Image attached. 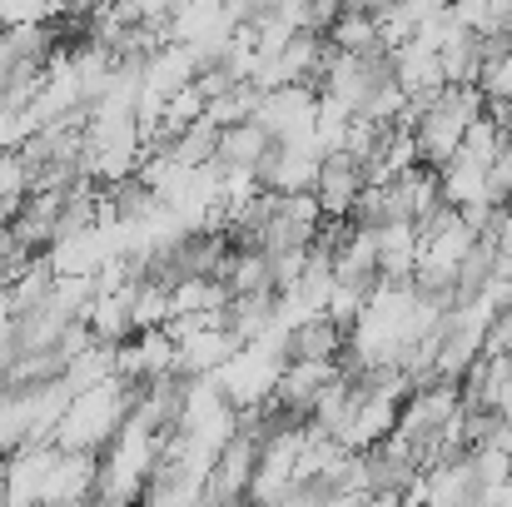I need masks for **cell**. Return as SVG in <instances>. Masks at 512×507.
Listing matches in <instances>:
<instances>
[{
    "instance_id": "12",
    "label": "cell",
    "mask_w": 512,
    "mask_h": 507,
    "mask_svg": "<svg viewBox=\"0 0 512 507\" xmlns=\"http://www.w3.org/2000/svg\"><path fill=\"white\" fill-rule=\"evenodd\" d=\"M503 145H508V140H503V130H498V125H493L488 115H478V120H473V125L463 130V145H458V150H463V155H468L473 165L488 169V160H493V155H498Z\"/></svg>"
},
{
    "instance_id": "1",
    "label": "cell",
    "mask_w": 512,
    "mask_h": 507,
    "mask_svg": "<svg viewBox=\"0 0 512 507\" xmlns=\"http://www.w3.org/2000/svg\"><path fill=\"white\" fill-rule=\"evenodd\" d=\"M314 90L309 85H299V80H289V85H274V90H264V100H259V110H254V120L269 130V135H314Z\"/></svg>"
},
{
    "instance_id": "10",
    "label": "cell",
    "mask_w": 512,
    "mask_h": 507,
    "mask_svg": "<svg viewBox=\"0 0 512 507\" xmlns=\"http://www.w3.org/2000/svg\"><path fill=\"white\" fill-rule=\"evenodd\" d=\"M438 65H443V85H468V80H478L483 55H478V45H473V25L438 50Z\"/></svg>"
},
{
    "instance_id": "7",
    "label": "cell",
    "mask_w": 512,
    "mask_h": 507,
    "mask_svg": "<svg viewBox=\"0 0 512 507\" xmlns=\"http://www.w3.org/2000/svg\"><path fill=\"white\" fill-rule=\"evenodd\" d=\"M393 80L403 95H423V90H438L443 85V65H438V50H428L423 40H403L393 50Z\"/></svg>"
},
{
    "instance_id": "8",
    "label": "cell",
    "mask_w": 512,
    "mask_h": 507,
    "mask_svg": "<svg viewBox=\"0 0 512 507\" xmlns=\"http://www.w3.org/2000/svg\"><path fill=\"white\" fill-rule=\"evenodd\" d=\"M393 423H398V398H383V393H373V398H363L358 403V413H353V423H348V448H368V443H378V438H388L393 433Z\"/></svg>"
},
{
    "instance_id": "3",
    "label": "cell",
    "mask_w": 512,
    "mask_h": 507,
    "mask_svg": "<svg viewBox=\"0 0 512 507\" xmlns=\"http://www.w3.org/2000/svg\"><path fill=\"white\" fill-rule=\"evenodd\" d=\"M174 368V338L155 324V329H135L125 343H115V373L130 383H150L155 373Z\"/></svg>"
},
{
    "instance_id": "16",
    "label": "cell",
    "mask_w": 512,
    "mask_h": 507,
    "mask_svg": "<svg viewBox=\"0 0 512 507\" xmlns=\"http://www.w3.org/2000/svg\"><path fill=\"white\" fill-rule=\"evenodd\" d=\"M339 10H343V0H304V10H299V25L324 35V30L339 20Z\"/></svg>"
},
{
    "instance_id": "13",
    "label": "cell",
    "mask_w": 512,
    "mask_h": 507,
    "mask_svg": "<svg viewBox=\"0 0 512 507\" xmlns=\"http://www.w3.org/2000/svg\"><path fill=\"white\" fill-rule=\"evenodd\" d=\"M65 0H0V25H20V20H60Z\"/></svg>"
},
{
    "instance_id": "5",
    "label": "cell",
    "mask_w": 512,
    "mask_h": 507,
    "mask_svg": "<svg viewBox=\"0 0 512 507\" xmlns=\"http://www.w3.org/2000/svg\"><path fill=\"white\" fill-rule=\"evenodd\" d=\"M343 343H348V329L334 324L329 314H304L294 319L284 334H279V358H339Z\"/></svg>"
},
{
    "instance_id": "17",
    "label": "cell",
    "mask_w": 512,
    "mask_h": 507,
    "mask_svg": "<svg viewBox=\"0 0 512 507\" xmlns=\"http://www.w3.org/2000/svg\"><path fill=\"white\" fill-rule=\"evenodd\" d=\"M398 10L418 25V20H428V15H438V10H448V0H398Z\"/></svg>"
},
{
    "instance_id": "4",
    "label": "cell",
    "mask_w": 512,
    "mask_h": 507,
    "mask_svg": "<svg viewBox=\"0 0 512 507\" xmlns=\"http://www.w3.org/2000/svg\"><path fill=\"white\" fill-rule=\"evenodd\" d=\"M363 184H368V179H363V165H358L348 150H324L309 189H314V199H319L324 214H348V204L358 199Z\"/></svg>"
},
{
    "instance_id": "15",
    "label": "cell",
    "mask_w": 512,
    "mask_h": 507,
    "mask_svg": "<svg viewBox=\"0 0 512 507\" xmlns=\"http://www.w3.org/2000/svg\"><path fill=\"white\" fill-rule=\"evenodd\" d=\"M25 189H30V165H25V155L10 145V150H0V194L25 199Z\"/></svg>"
},
{
    "instance_id": "6",
    "label": "cell",
    "mask_w": 512,
    "mask_h": 507,
    "mask_svg": "<svg viewBox=\"0 0 512 507\" xmlns=\"http://www.w3.org/2000/svg\"><path fill=\"white\" fill-rule=\"evenodd\" d=\"M80 319L90 324L95 343H125V338L135 334V314H130V284H125V289H95Z\"/></svg>"
},
{
    "instance_id": "18",
    "label": "cell",
    "mask_w": 512,
    "mask_h": 507,
    "mask_svg": "<svg viewBox=\"0 0 512 507\" xmlns=\"http://www.w3.org/2000/svg\"><path fill=\"white\" fill-rule=\"evenodd\" d=\"M503 140H508V145H512V115H508V120H503Z\"/></svg>"
},
{
    "instance_id": "9",
    "label": "cell",
    "mask_w": 512,
    "mask_h": 507,
    "mask_svg": "<svg viewBox=\"0 0 512 507\" xmlns=\"http://www.w3.org/2000/svg\"><path fill=\"white\" fill-rule=\"evenodd\" d=\"M105 378H115V343H90V348L75 353V358L65 363V373H60L65 393H85V388H95V383H105Z\"/></svg>"
},
{
    "instance_id": "14",
    "label": "cell",
    "mask_w": 512,
    "mask_h": 507,
    "mask_svg": "<svg viewBox=\"0 0 512 507\" xmlns=\"http://www.w3.org/2000/svg\"><path fill=\"white\" fill-rule=\"evenodd\" d=\"M478 90H483V100H512V55L483 60V70H478Z\"/></svg>"
},
{
    "instance_id": "11",
    "label": "cell",
    "mask_w": 512,
    "mask_h": 507,
    "mask_svg": "<svg viewBox=\"0 0 512 507\" xmlns=\"http://www.w3.org/2000/svg\"><path fill=\"white\" fill-rule=\"evenodd\" d=\"M339 50H368L373 40H378V20L373 15H363V10H339V20L324 30Z\"/></svg>"
},
{
    "instance_id": "2",
    "label": "cell",
    "mask_w": 512,
    "mask_h": 507,
    "mask_svg": "<svg viewBox=\"0 0 512 507\" xmlns=\"http://www.w3.org/2000/svg\"><path fill=\"white\" fill-rule=\"evenodd\" d=\"M269 130L259 125V120H234V125H219V150H214V179L224 184L229 174H254V165L264 160V150H269Z\"/></svg>"
}]
</instances>
